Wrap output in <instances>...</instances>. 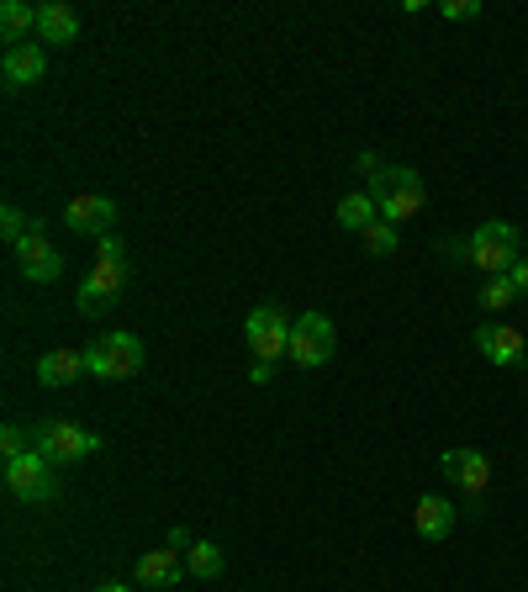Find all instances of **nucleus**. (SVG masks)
Masks as SVG:
<instances>
[{"mask_svg":"<svg viewBox=\"0 0 528 592\" xmlns=\"http://www.w3.org/2000/svg\"><path fill=\"white\" fill-rule=\"evenodd\" d=\"M122 292H128V254H122V243L117 239H101L96 265H90V275H85L75 307L85 313V318H101L106 307H117V296Z\"/></svg>","mask_w":528,"mask_h":592,"instance_id":"nucleus-1","label":"nucleus"},{"mask_svg":"<svg viewBox=\"0 0 528 592\" xmlns=\"http://www.w3.org/2000/svg\"><path fill=\"white\" fill-rule=\"evenodd\" d=\"M32 450L53 465H79L101 450V434L79 429L69 418H43V424H32Z\"/></svg>","mask_w":528,"mask_h":592,"instance_id":"nucleus-2","label":"nucleus"},{"mask_svg":"<svg viewBox=\"0 0 528 592\" xmlns=\"http://www.w3.org/2000/svg\"><path fill=\"white\" fill-rule=\"evenodd\" d=\"M370 196H375V207L386 222H413L422 212V175L413 164H386V175L381 180H370Z\"/></svg>","mask_w":528,"mask_h":592,"instance_id":"nucleus-3","label":"nucleus"},{"mask_svg":"<svg viewBox=\"0 0 528 592\" xmlns=\"http://www.w3.org/2000/svg\"><path fill=\"white\" fill-rule=\"evenodd\" d=\"M524 260V233H518V222H481L471 233V265H481L486 275H507V270Z\"/></svg>","mask_w":528,"mask_h":592,"instance_id":"nucleus-4","label":"nucleus"},{"mask_svg":"<svg viewBox=\"0 0 528 592\" xmlns=\"http://www.w3.org/2000/svg\"><path fill=\"white\" fill-rule=\"evenodd\" d=\"M85 365H90V376L96 381H128L143 371V339L128 333V328H117V333H106L96 339L90 350H85Z\"/></svg>","mask_w":528,"mask_h":592,"instance_id":"nucleus-5","label":"nucleus"},{"mask_svg":"<svg viewBox=\"0 0 528 592\" xmlns=\"http://www.w3.org/2000/svg\"><path fill=\"white\" fill-rule=\"evenodd\" d=\"M333 350H339V339H333V318H328V313H301V318L290 324V350H286L290 365L317 371V365L333 360Z\"/></svg>","mask_w":528,"mask_h":592,"instance_id":"nucleus-6","label":"nucleus"},{"mask_svg":"<svg viewBox=\"0 0 528 592\" xmlns=\"http://www.w3.org/2000/svg\"><path fill=\"white\" fill-rule=\"evenodd\" d=\"M243 344L254 350V360H286L290 350V324H286V307L280 302H260L254 313H249V324H243Z\"/></svg>","mask_w":528,"mask_h":592,"instance_id":"nucleus-7","label":"nucleus"},{"mask_svg":"<svg viewBox=\"0 0 528 592\" xmlns=\"http://www.w3.org/2000/svg\"><path fill=\"white\" fill-rule=\"evenodd\" d=\"M6 486H11V497H22V503H53V497H58V465L43 460L37 450H26V456L6 460Z\"/></svg>","mask_w":528,"mask_h":592,"instance_id":"nucleus-8","label":"nucleus"},{"mask_svg":"<svg viewBox=\"0 0 528 592\" xmlns=\"http://www.w3.org/2000/svg\"><path fill=\"white\" fill-rule=\"evenodd\" d=\"M16 270H22L32 286H53L64 275V254L48 243V222L43 217H32V233L16 243Z\"/></svg>","mask_w":528,"mask_h":592,"instance_id":"nucleus-9","label":"nucleus"},{"mask_svg":"<svg viewBox=\"0 0 528 592\" xmlns=\"http://www.w3.org/2000/svg\"><path fill=\"white\" fill-rule=\"evenodd\" d=\"M439 465H444L449 482L465 492V503H471V508H481V497H486V486H492V460L481 456V450H444V456H439Z\"/></svg>","mask_w":528,"mask_h":592,"instance_id":"nucleus-10","label":"nucleus"},{"mask_svg":"<svg viewBox=\"0 0 528 592\" xmlns=\"http://www.w3.org/2000/svg\"><path fill=\"white\" fill-rule=\"evenodd\" d=\"M475 350L486 354L497 371H518L524 354H528V339L513 324H481L475 328Z\"/></svg>","mask_w":528,"mask_h":592,"instance_id":"nucleus-11","label":"nucleus"},{"mask_svg":"<svg viewBox=\"0 0 528 592\" xmlns=\"http://www.w3.org/2000/svg\"><path fill=\"white\" fill-rule=\"evenodd\" d=\"M117 201L111 196H75L69 207H64V222L75 228V233H90V239H111V228H117Z\"/></svg>","mask_w":528,"mask_h":592,"instance_id":"nucleus-12","label":"nucleus"},{"mask_svg":"<svg viewBox=\"0 0 528 592\" xmlns=\"http://www.w3.org/2000/svg\"><path fill=\"white\" fill-rule=\"evenodd\" d=\"M0 75H6L11 90H26V85H37L48 75V54L37 43H16V48H6V58H0Z\"/></svg>","mask_w":528,"mask_h":592,"instance_id":"nucleus-13","label":"nucleus"},{"mask_svg":"<svg viewBox=\"0 0 528 592\" xmlns=\"http://www.w3.org/2000/svg\"><path fill=\"white\" fill-rule=\"evenodd\" d=\"M79 37V17L69 6H58V0H43L37 6V43H48V48H69Z\"/></svg>","mask_w":528,"mask_h":592,"instance_id":"nucleus-14","label":"nucleus"},{"mask_svg":"<svg viewBox=\"0 0 528 592\" xmlns=\"http://www.w3.org/2000/svg\"><path fill=\"white\" fill-rule=\"evenodd\" d=\"M90 376V365H85V350H48L37 360V381L43 386H69V381Z\"/></svg>","mask_w":528,"mask_h":592,"instance_id":"nucleus-15","label":"nucleus"},{"mask_svg":"<svg viewBox=\"0 0 528 592\" xmlns=\"http://www.w3.org/2000/svg\"><path fill=\"white\" fill-rule=\"evenodd\" d=\"M413 529H418V539H444L449 529H454V503L449 497H418V508H413Z\"/></svg>","mask_w":528,"mask_h":592,"instance_id":"nucleus-16","label":"nucleus"},{"mask_svg":"<svg viewBox=\"0 0 528 592\" xmlns=\"http://www.w3.org/2000/svg\"><path fill=\"white\" fill-rule=\"evenodd\" d=\"M180 577H190L180 561V550H148V556L138 561V582H143V588H175Z\"/></svg>","mask_w":528,"mask_h":592,"instance_id":"nucleus-17","label":"nucleus"},{"mask_svg":"<svg viewBox=\"0 0 528 592\" xmlns=\"http://www.w3.org/2000/svg\"><path fill=\"white\" fill-rule=\"evenodd\" d=\"M32 28H37V6H26V0H0V37H6V48H16Z\"/></svg>","mask_w":528,"mask_h":592,"instance_id":"nucleus-18","label":"nucleus"},{"mask_svg":"<svg viewBox=\"0 0 528 592\" xmlns=\"http://www.w3.org/2000/svg\"><path fill=\"white\" fill-rule=\"evenodd\" d=\"M222 545H211V539H190V550H185V571L196 577V582H211V577H222Z\"/></svg>","mask_w":528,"mask_h":592,"instance_id":"nucleus-19","label":"nucleus"},{"mask_svg":"<svg viewBox=\"0 0 528 592\" xmlns=\"http://www.w3.org/2000/svg\"><path fill=\"white\" fill-rule=\"evenodd\" d=\"M339 228H349V233H365L370 222H375V217H381V207H375V196H370V190H354V196H343L339 201Z\"/></svg>","mask_w":528,"mask_h":592,"instance_id":"nucleus-20","label":"nucleus"},{"mask_svg":"<svg viewBox=\"0 0 528 592\" xmlns=\"http://www.w3.org/2000/svg\"><path fill=\"white\" fill-rule=\"evenodd\" d=\"M360 239H365V254H370V260H392L396 243H402V228H396V222H386V217H375V222H370Z\"/></svg>","mask_w":528,"mask_h":592,"instance_id":"nucleus-21","label":"nucleus"},{"mask_svg":"<svg viewBox=\"0 0 528 592\" xmlns=\"http://www.w3.org/2000/svg\"><path fill=\"white\" fill-rule=\"evenodd\" d=\"M486 313H502V307H513L518 302V286L507 281V275H486V286H481V296H475Z\"/></svg>","mask_w":528,"mask_h":592,"instance_id":"nucleus-22","label":"nucleus"},{"mask_svg":"<svg viewBox=\"0 0 528 592\" xmlns=\"http://www.w3.org/2000/svg\"><path fill=\"white\" fill-rule=\"evenodd\" d=\"M0 233H6V243L16 249V243L32 233V217H26L22 207H0Z\"/></svg>","mask_w":528,"mask_h":592,"instance_id":"nucleus-23","label":"nucleus"},{"mask_svg":"<svg viewBox=\"0 0 528 592\" xmlns=\"http://www.w3.org/2000/svg\"><path fill=\"white\" fill-rule=\"evenodd\" d=\"M26 450H32V429H26V424H6V429H0V456L16 460V456H26Z\"/></svg>","mask_w":528,"mask_h":592,"instance_id":"nucleus-24","label":"nucleus"},{"mask_svg":"<svg viewBox=\"0 0 528 592\" xmlns=\"http://www.w3.org/2000/svg\"><path fill=\"white\" fill-rule=\"evenodd\" d=\"M439 17H444V22H475V17H481V0H444Z\"/></svg>","mask_w":528,"mask_h":592,"instance_id":"nucleus-25","label":"nucleus"},{"mask_svg":"<svg viewBox=\"0 0 528 592\" xmlns=\"http://www.w3.org/2000/svg\"><path fill=\"white\" fill-rule=\"evenodd\" d=\"M444 260H449L454 270L471 265V239H449V243H444Z\"/></svg>","mask_w":528,"mask_h":592,"instance_id":"nucleus-26","label":"nucleus"},{"mask_svg":"<svg viewBox=\"0 0 528 592\" xmlns=\"http://www.w3.org/2000/svg\"><path fill=\"white\" fill-rule=\"evenodd\" d=\"M360 175H365V180H381V175H386V164H381V160H375V154L365 149V154H360Z\"/></svg>","mask_w":528,"mask_h":592,"instance_id":"nucleus-27","label":"nucleus"},{"mask_svg":"<svg viewBox=\"0 0 528 592\" xmlns=\"http://www.w3.org/2000/svg\"><path fill=\"white\" fill-rule=\"evenodd\" d=\"M249 381H254V386H270V381H275V360H254Z\"/></svg>","mask_w":528,"mask_h":592,"instance_id":"nucleus-28","label":"nucleus"},{"mask_svg":"<svg viewBox=\"0 0 528 592\" xmlns=\"http://www.w3.org/2000/svg\"><path fill=\"white\" fill-rule=\"evenodd\" d=\"M507 281L518 286V296H528V260H518V265L507 270Z\"/></svg>","mask_w":528,"mask_h":592,"instance_id":"nucleus-29","label":"nucleus"},{"mask_svg":"<svg viewBox=\"0 0 528 592\" xmlns=\"http://www.w3.org/2000/svg\"><path fill=\"white\" fill-rule=\"evenodd\" d=\"M169 550H190V535L185 529H169Z\"/></svg>","mask_w":528,"mask_h":592,"instance_id":"nucleus-30","label":"nucleus"},{"mask_svg":"<svg viewBox=\"0 0 528 592\" xmlns=\"http://www.w3.org/2000/svg\"><path fill=\"white\" fill-rule=\"evenodd\" d=\"M96 592H132V588H122V582H101Z\"/></svg>","mask_w":528,"mask_h":592,"instance_id":"nucleus-31","label":"nucleus"}]
</instances>
